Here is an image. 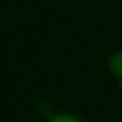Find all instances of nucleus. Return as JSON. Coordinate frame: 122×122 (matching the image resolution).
<instances>
[{
    "label": "nucleus",
    "mask_w": 122,
    "mask_h": 122,
    "mask_svg": "<svg viewBox=\"0 0 122 122\" xmlns=\"http://www.w3.org/2000/svg\"><path fill=\"white\" fill-rule=\"evenodd\" d=\"M45 122H85V120L77 117V115H72V112H52Z\"/></svg>",
    "instance_id": "nucleus-2"
},
{
    "label": "nucleus",
    "mask_w": 122,
    "mask_h": 122,
    "mask_svg": "<svg viewBox=\"0 0 122 122\" xmlns=\"http://www.w3.org/2000/svg\"><path fill=\"white\" fill-rule=\"evenodd\" d=\"M107 70L117 82H122V50H117V52H112L107 57Z\"/></svg>",
    "instance_id": "nucleus-1"
}]
</instances>
